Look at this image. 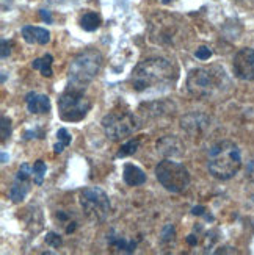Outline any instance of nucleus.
Instances as JSON below:
<instances>
[{"label": "nucleus", "mask_w": 254, "mask_h": 255, "mask_svg": "<svg viewBox=\"0 0 254 255\" xmlns=\"http://www.w3.org/2000/svg\"><path fill=\"white\" fill-rule=\"evenodd\" d=\"M229 77L223 68H195L187 76V89L196 99H212L229 88Z\"/></svg>", "instance_id": "nucleus-2"}, {"label": "nucleus", "mask_w": 254, "mask_h": 255, "mask_svg": "<svg viewBox=\"0 0 254 255\" xmlns=\"http://www.w3.org/2000/svg\"><path fill=\"white\" fill-rule=\"evenodd\" d=\"M102 129L112 141H121L140 130L141 121L127 110H112L102 118Z\"/></svg>", "instance_id": "nucleus-5"}, {"label": "nucleus", "mask_w": 254, "mask_h": 255, "mask_svg": "<svg viewBox=\"0 0 254 255\" xmlns=\"http://www.w3.org/2000/svg\"><path fill=\"white\" fill-rule=\"evenodd\" d=\"M46 171H47V166L42 160H38L33 165V182L36 185H42V182H44V177H46Z\"/></svg>", "instance_id": "nucleus-23"}, {"label": "nucleus", "mask_w": 254, "mask_h": 255, "mask_svg": "<svg viewBox=\"0 0 254 255\" xmlns=\"http://www.w3.org/2000/svg\"><path fill=\"white\" fill-rule=\"evenodd\" d=\"M2 144L6 143V140H9V136H11V119L8 118V116L2 114Z\"/></svg>", "instance_id": "nucleus-24"}, {"label": "nucleus", "mask_w": 254, "mask_h": 255, "mask_svg": "<svg viewBox=\"0 0 254 255\" xmlns=\"http://www.w3.org/2000/svg\"><path fill=\"white\" fill-rule=\"evenodd\" d=\"M155 177L169 193H184L190 185L187 168L173 160H163L155 166Z\"/></svg>", "instance_id": "nucleus-8"}, {"label": "nucleus", "mask_w": 254, "mask_h": 255, "mask_svg": "<svg viewBox=\"0 0 254 255\" xmlns=\"http://www.w3.org/2000/svg\"><path fill=\"white\" fill-rule=\"evenodd\" d=\"M47 2L52 3V5H68V3L77 2V0H47Z\"/></svg>", "instance_id": "nucleus-32"}, {"label": "nucleus", "mask_w": 254, "mask_h": 255, "mask_svg": "<svg viewBox=\"0 0 254 255\" xmlns=\"http://www.w3.org/2000/svg\"><path fill=\"white\" fill-rule=\"evenodd\" d=\"M11 46L13 42L11 41H6V39H2V58H8L9 54H11Z\"/></svg>", "instance_id": "nucleus-29"}, {"label": "nucleus", "mask_w": 254, "mask_h": 255, "mask_svg": "<svg viewBox=\"0 0 254 255\" xmlns=\"http://www.w3.org/2000/svg\"><path fill=\"white\" fill-rule=\"evenodd\" d=\"M25 103L28 111L33 114H42L50 111V99L46 94H38L31 91L25 95Z\"/></svg>", "instance_id": "nucleus-13"}, {"label": "nucleus", "mask_w": 254, "mask_h": 255, "mask_svg": "<svg viewBox=\"0 0 254 255\" xmlns=\"http://www.w3.org/2000/svg\"><path fill=\"white\" fill-rule=\"evenodd\" d=\"M102 24L101 16L94 11H87L82 17H80V27L85 31H96Z\"/></svg>", "instance_id": "nucleus-18"}, {"label": "nucleus", "mask_w": 254, "mask_h": 255, "mask_svg": "<svg viewBox=\"0 0 254 255\" xmlns=\"http://www.w3.org/2000/svg\"><path fill=\"white\" fill-rule=\"evenodd\" d=\"M39 16H41L42 20H44V22L52 24V16H50V11H47V9H41V11H39Z\"/></svg>", "instance_id": "nucleus-30"}, {"label": "nucleus", "mask_w": 254, "mask_h": 255, "mask_svg": "<svg viewBox=\"0 0 254 255\" xmlns=\"http://www.w3.org/2000/svg\"><path fill=\"white\" fill-rule=\"evenodd\" d=\"M245 175L250 182L254 183V155L247 162V168H245Z\"/></svg>", "instance_id": "nucleus-28"}, {"label": "nucleus", "mask_w": 254, "mask_h": 255, "mask_svg": "<svg viewBox=\"0 0 254 255\" xmlns=\"http://www.w3.org/2000/svg\"><path fill=\"white\" fill-rule=\"evenodd\" d=\"M91 107V100L79 88L68 86L58 99L60 118L65 122H80L87 118Z\"/></svg>", "instance_id": "nucleus-6"}, {"label": "nucleus", "mask_w": 254, "mask_h": 255, "mask_svg": "<svg viewBox=\"0 0 254 255\" xmlns=\"http://www.w3.org/2000/svg\"><path fill=\"white\" fill-rule=\"evenodd\" d=\"M169 2H171V0H162V3H165V5H166V3H169Z\"/></svg>", "instance_id": "nucleus-35"}, {"label": "nucleus", "mask_w": 254, "mask_h": 255, "mask_svg": "<svg viewBox=\"0 0 254 255\" xmlns=\"http://www.w3.org/2000/svg\"><path fill=\"white\" fill-rule=\"evenodd\" d=\"M187 243L190 244V246H195V244L198 243V240H196L195 235H188V237H187Z\"/></svg>", "instance_id": "nucleus-33"}, {"label": "nucleus", "mask_w": 254, "mask_h": 255, "mask_svg": "<svg viewBox=\"0 0 254 255\" xmlns=\"http://www.w3.org/2000/svg\"><path fill=\"white\" fill-rule=\"evenodd\" d=\"M102 54L98 49H85L80 52L79 55L72 58L69 65V72H68V80L69 86L85 89V86L98 77V74L102 69Z\"/></svg>", "instance_id": "nucleus-4"}, {"label": "nucleus", "mask_w": 254, "mask_h": 255, "mask_svg": "<svg viewBox=\"0 0 254 255\" xmlns=\"http://www.w3.org/2000/svg\"><path fill=\"white\" fill-rule=\"evenodd\" d=\"M140 147V140H130L121 146V149L116 152V158H124V157H130L133 155Z\"/></svg>", "instance_id": "nucleus-21"}, {"label": "nucleus", "mask_w": 254, "mask_h": 255, "mask_svg": "<svg viewBox=\"0 0 254 255\" xmlns=\"http://www.w3.org/2000/svg\"><path fill=\"white\" fill-rule=\"evenodd\" d=\"M182 129L190 135V136H201L204 135L210 125V118L204 113H199V111H193V113H188L185 114L182 121H181Z\"/></svg>", "instance_id": "nucleus-11"}, {"label": "nucleus", "mask_w": 254, "mask_h": 255, "mask_svg": "<svg viewBox=\"0 0 254 255\" xmlns=\"http://www.w3.org/2000/svg\"><path fill=\"white\" fill-rule=\"evenodd\" d=\"M209 172L218 180H229L242 168V154L232 141H220L212 146L207 155Z\"/></svg>", "instance_id": "nucleus-3"}, {"label": "nucleus", "mask_w": 254, "mask_h": 255, "mask_svg": "<svg viewBox=\"0 0 254 255\" xmlns=\"http://www.w3.org/2000/svg\"><path fill=\"white\" fill-rule=\"evenodd\" d=\"M157 152L163 157H182L185 152L184 143L174 135H166L157 141Z\"/></svg>", "instance_id": "nucleus-12"}, {"label": "nucleus", "mask_w": 254, "mask_h": 255, "mask_svg": "<svg viewBox=\"0 0 254 255\" xmlns=\"http://www.w3.org/2000/svg\"><path fill=\"white\" fill-rule=\"evenodd\" d=\"M107 241L112 248L118 249L120 252H126V254H132L136 249V243L133 240H127L118 233H115V230H112L107 235Z\"/></svg>", "instance_id": "nucleus-17"}, {"label": "nucleus", "mask_w": 254, "mask_h": 255, "mask_svg": "<svg viewBox=\"0 0 254 255\" xmlns=\"http://www.w3.org/2000/svg\"><path fill=\"white\" fill-rule=\"evenodd\" d=\"M232 68H234L236 77L240 80L254 82V49H240L234 57Z\"/></svg>", "instance_id": "nucleus-10"}, {"label": "nucleus", "mask_w": 254, "mask_h": 255, "mask_svg": "<svg viewBox=\"0 0 254 255\" xmlns=\"http://www.w3.org/2000/svg\"><path fill=\"white\" fill-rule=\"evenodd\" d=\"M6 160H8L6 154H5V152H2V163H6Z\"/></svg>", "instance_id": "nucleus-34"}, {"label": "nucleus", "mask_w": 254, "mask_h": 255, "mask_svg": "<svg viewBox=\"0 0 254 255\" xmlns=\"http://www.w3.org/2000/svg\"><path fill=\"white\" fill-rule=\"evenodd\" d=\"M79 204L83 210L85 216L91 222H96V224L107 221L112 210L107 193L98 186L85 188L79 196Z\"/></svg>", "instance_id": "nucleus-7"}, {"label": "nucleus", "mask_w": 254, "mask_h": 255, "mask_svg": "<svg viewBox=\"0 0 254 255\" xmlns=\"http://www.w3.org/2000/svg\"><path fill=\"white\" fill-rule=\"evenodd\" d=\"M174 235H176L174 226H173V224H166V226L162 229L160 241H162V243H171V241L174 240Z\"/></svg>", "instance_id": "nucleus-25"}, {"label": "nucleus", "mask_w": 254, "mask_h": 255, "mask_svg": "<svg viewBox=\"0 0 254 255\" xmlns=\"http://www.w3.org/2000/svg\"><path fill=\"white\" fill-rule=\"evenodd\" d=\"M157 19L158 22H151V39L162 46H176L177 39L181 38V22L174 20V17L166 20L168 16H157Z\"/></svg>", "instance_id": "nucleus-9"}, {"label": "nucleus", "mask_w": 254, "mask_h": 255, "mask_svg": "<svg viewBox=\"0 0 254 255\" xmlns=\"http://www.w3.org/2000/svg\"><path fill=\"white\" fill-rule=\"evenodd\" d=\"M46 243L49 244L50 248H60L61 246V237L58 235V233L55 232H49L46 235Z\"/></svg>", "instance_id": "nucleus-26"}, {"label": "nucleus", "mask_w": 254, "mask_h": 255, "mask_svg": "<svg viewBox=\"0 0 254 255\" xmlns=\"http://www.w3.org/2000/svg\"><path fill=\"white\" fill-rule=\"evenodd\" d=\"M52 63H54V57L47 54L42 58H38V60H35L33 63H31V68L39 71L41 76L52 77V76H54V71H52Z\"/></svg>", "instance_id": "nucleus-19"}, {"label": "nucleus", "mask_w": 254, "mask_h": 255, "mask_svg": "<svg viewBox=\"0 0 254 255\" xmlns=\"http://www.w3.org/2000/svg\"><path fill=\"white\" fill-rule=\"evenodd\" d=\"M57 138H58V143L54 146V152L55 154H61L63 151H65V147H68L71 144V135L69 132L63 127V129H60L57 132Z\"/></svg>", "instance_id": "nucleus-20"}, {"label": "nucleus", "mask_w": 254, "mask_h": 255, "mask_svg": "<svg viewBox=\"0 0 254 255\" xmlns=\"http://www.w3.org/2000/svg\"><path fill=\"white\" fill-rule=\"evenodd\" d=\"M195 57H196L198 60H201V61H206V60H209V58L212 57V50H210L209 47H206V46H201V47L195 52Z\"/></svg>", "instance_id": "nucleus-27"}, {"label": "nucleus", "mask_w": 254, "mask_h": 255, "mask_svg": "<svg viewBox=\"0 0 254 255\" xmlns=\"http://www.w3.org/2000/svg\"><path fill=\"white\" fill-rule=\"evenodd\" d=\"M179 79V69L173 61L154 57L140 61L132 71L130 85L138 92H162L173 89Z\"/></svg>", "instance_id": "nucleus-1"}, {"label": "nucleus", "mask_w": 254, "mask_h": 255, "mask_svg": "<svg viewBox=\"0 0 254 255\" xmlns=\"http://www.w3.org/2000/svg\"><path fill=\"white\" fill-rule=\"evenodd\" d=\"M28 191H30V180L16 177L13 185H11V188H9L8 196H9V199L14 202V204H19V202H22L27 197Z\"/></svg>", "instance_id": "nucleus-16"}, {"label": "nucleus", "mask_w": 254, "mask_h": 255, "mask_svg": "<svg viewBox=\"0 0 254 255\" xmlns=\"http://www.w3.org/2000/svg\"><path fill=\"white\" fill-rule=\"evenodd\" d=\"M123 180L129 186H140L146 183V174L138 166H135L132 163H126L123 169Z\"/></svg>", "instance_id": "nucleus-15"}, {"label": "nucleus", "mask_w": 254, "mask_h": 255, "mask_svg": "<svg viewBox=\"0 0 254 255\" xmlns=\"http://www.w3.org/2000/svg\"><path fill=\"white\" fill-rule=\"evenodd\" d=\"M192 213H193L195 216H203V215H206V208H204V207H201V205L193 207V208H192Z\"/></svg>", "instance_id": "nucleus-31"}, {"label": "nucleus", "mask_w": 254, "mask_h": 255, "mask_svg": "<svg viewBox=\"0 0 254 255\" xmlns=\"http://www.w3.org/2000/svg\"><path fill=\"white\" fill-rule=\"evenodd\" d=\"M22 38L28 42V44L46 46L47 42L50 41V33H49V30H46V28L25 25V27H22Z\"/></svg>", "instance_id": "nucleus-14"}, {"label": "nucleus", "mask_w": 254, "mask_h": 255, "mask_svg": "<svg viewBox=\"0 0 254 255\" xmlns=\"http://www.w3.org/2000/svg\"><path fill=\"white\" fill-rule=\"evenodd\" d=\"M55 216H57L58 222H61V224L65 226V232L68 233V235H69V233H72L74 230L77 229V222L71 219V213H68V211H63V210H60Z\"/></svg>", "instance_id": "nucleus-22"}]
</instances>
